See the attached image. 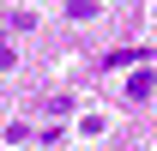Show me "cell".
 <instances>
[{
  "label": "cell",
  "mask_w": 157,
  "mask_h": 151,
  "mask_svg": "<svg viewBox=\"0 0 157 151\" xmlns=\"http://www.w3.org/2000/svg\"><path fill=\"white\" fill-rule=\"evenodd\" d=\"M151 91H157V73H145V67H139V73L127 79V97H133V103H145Z\"/></svg>",
  "instance_id": "cell-1"
},
{
  "label": "cell",
  "mask_w": 157,
  "mask_h": 151,
  "mask_svg": "<svg viewBox=\"0 0 157 151\" xmlns=\"http://www.w3.org/2000/svg\"><path fill=\"white\" fill-rule=\"evenodd\" d=\"M139 60H145V48H109L103 67H139Z\"/></svg>",
  "instance_id": "cell-2"
},
{
  "label": "cell",
  "mask_w": 157,
  "mask_h": 151,
  "mask_svg": "<svg viewBox=\"0 0 157 151\" xmlns=\"http://www.w3.org/2000/svg\"><path fill=\"white\" fill-rule=\"evenodd\" d=\"M67 12L73 18H97V0H67Z\"/></svg>",
  "instance_id": "cell-3"
}]
</instances>
